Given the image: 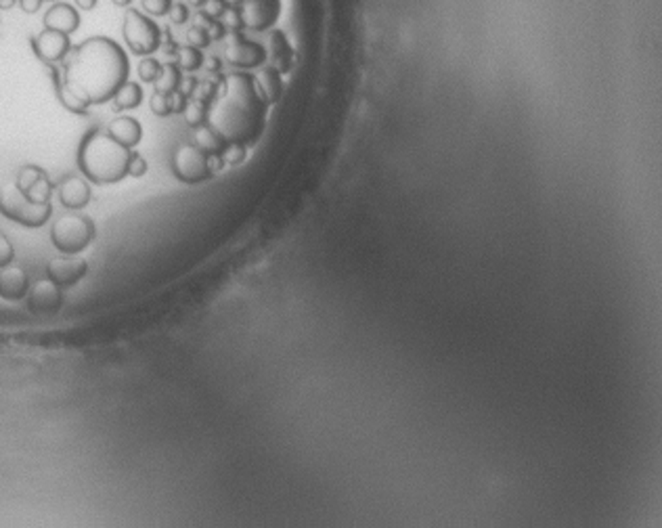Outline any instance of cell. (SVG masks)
<instances>
[{
  "instance_id": "cell-1",
  "label": "cell",
  "mask_w": 662,
  "mask_h": 528,
  "mask_svg": "<svg viewBox=\"0 0 662 528\" xmlns=\"http://www.w3.org/2000/svg\"><path fill=\"white\" fill-rule=\"evenodd\" d=\"M128 57L122 46L105 36H95L78 44L66 57L63 69L55 80L63 84L82 105H101L114 98L128 80Z\"/></svg>"
},
{
  "instance_id": "cell-2",
  "label": "cell",
  "mask_w": 662,
  "mask_h": 528,
  "mask_svg": "<svg viewBox=\"0 0 662 528\" xmlns=\"http://www.w3.org/2000/svg\"><path fill=\"white\" fill-rule=\"evenodd\" d=\"M269 103L256 88L254 75L235 71L229 73L208 105L206 124L227 142H256L264 128Z\"/></svg>"
},
{
  "instance_id": "cell-3",
  "label": "cell",
  "mask_w": 662,
  "mask_h": 528,
  "mask_svg": "<svg viewBox=\"0 0 662 528\" xmlns=\"http://www.w3.org/2000/svg\"><path fill=\"white\" fill-rule=\"evenodd\" d=\"M130 149L118 142L107 130H91L78 149V168L89 182L114 184L128 176Z\"/></svg>"
},
{
  "instance_id": "cell-4",
  "label": "cell",
  "mask_w": 662,
  "mask_h": 528,
  "mask_svg": "<svg viewBox=\"0 0 662 528\" xmlns=\"http://www.w3.org/2000/svg\"><path fill=\"white\" fill-rule=\"evenodd\" d=\"M0 214L5 218L28 226V228H38L43 226L51 214L53 205L51 203H34L30 201L15 182H7L0 186Z\"/></svg>"
},
{
  "instance_id": "cell-5",
  "label": "cell",
  "mask_w": 662,
  "mask_h": 528,
  "mask_svg": "<svg viewBox=\"0 0 662 528\" xmlns=\"http://www.w3.org/2000/svg\"><path fill=\"white\" fill-rule=\"evenodd\" d=\"M97 235L95 222L82 214H63L51 226L53 245L68 256H76L86 249Z\"/></svg>"
},
{
  "instance_id": "cell-6",
  "label": "cell",
  "mask_w": 662,
  "mask_h": 528,
  "mask_svg": "<svg viewBox=\"0 0 662 528\" xmlns=\"http://www.w3.org/2000/svg\"><path fill=\"white\" fill-rule=\"evenodd\" d=\"M122 34L126 46L141 57H149L162 46V27L156 19L147 17L139 8H128L122 23Z\"/></svg>"
},
{
  "instance_id": "cell-7",
  "label": "cell",
  "mask_w": 662,
  "mask_h": 528,
  "mask_svg": "<svg viewBox=\"0 0 662 528\" xmlns=\"http://www.w3.org/2000/svg\"><path fill=\"white\" fill-rule=\"evenodd\" d=\"M172 172L179 180L195 184L212 176L210 155L204 153L197 145H181L172 155Z\"/></svg>"
},
{
  "instance_id": "cell-8",
  "label": "cell",
  "mask_w": 662,
  "mask_h": 528,
  "mask_svg": "<svg viewBox=\"0 0 662 528\" xmlns=\"http://www.w3.org/2000/svg\"><path fill=\"white\" fill-rule=\"evenodd\" d=\"M225 57L231 65L241 67V69H252V67H260L266 61V52L264 46L258 42H250L243 38V34L233 31L227 38V48H225Z\"/></svg>"
},
{
  "instance_id": "cell-9",
  "label": "cell",
  "mask_w": 662,
  "mask_h": 528,
  "mask_svg": "<svg viewBox=\"0 0 662 528\" xmlns=\"http://www.w3.org/2000/svg\"><path fill=\"white\" fill-rule=\"evenodd\" d=\"M26 302L34 314H55L63 306V287L49 277L38 279L36 283H30Z\"/></svg>"
},
{
  "instance_id": "cell-10",
  "label": "cell",
  "mask_w": 662,
  "mask_h": 528,
  "mask_svg": "<svg viewBox=\"0 0 662 528\" xmlns=\"http://www.w3.org/2000/svg\"><path fill=\"white\" fill-rule=\"evenodd\" d=\"M241 23L248 29L264 31L275 25L281 15V0H243L239 6Z\"/></svg>"
},
{
  "instance_id": "cell-11",
  "label": "cell",
  "mask_w": 662,
  "mask_h": 528,
  "mask_svg": "<svg viewBox=\"0 0 662 528\" xmlns=\"http://www.w3.org/2000/svg\"><path fill=\"white\" fill-rule=\"evenodd\" d=\"M32 48L36 52V57L45 63H61L66 61V57L72 50V40L68 34L55 31V29H43L38 36L32 38Z\"/></svg>"
},
{
  "instance_id": "cell-12",
  "label": "cell",
  "mask_w": 662,
  "mask_h": 528,
  "mask_svg": "<svg viewBox=\"0 0 662 528\" xmlns=\"http://www.w3.org/2000/svg\"><path fill=\"white\" fill-rule=\"evenodd\" d=\"M15 184L20 191L34 203H51L53 195V182L49 180L47 172L38 166H24L17 172Z\"/></svg>"
},
{
  "instance_id": "cell-13",
  "label": "cell",
  "mask_w": 662,
  "mask_h": 528,
  "mask_svg": "<svg viewBox=\"0 0 662 528\" xmlns=\"http://www.w3.org/2000/svg\"><path fill=\"white\" fill-rule=\"evenodd\" d=\"M89 272V264L84 258H78V256H59V258H53L49 264H47V274L49 279H53L59 287H72L76 285L84 274Z\"/></svg>"
},
{
  "instance_id": "cell-14",
  "label": "cell",
  "mask_w": 662,
  "mask_h": 528,
  "mask_svg": "<svg viewBox=\"0 0 662 528\" xmlns=\"http://www.w3.org/2000/svg\"><path fill=\"white\" fill-rule=\"evenodd\" d=\"M57 195H59V201L68 210H82L91 201V184L86 178L70 174V176L61 178V182L57 186Z\"/></svg>"
},
{
  "instance_id": "cell-15",
  "label": "cell",
  "mask_w": 662,
  "mask_h": 528,
  "mask_svg": "<svg viewBox=\"0 0 662 528\" xmlns=\"http://www.w3.org/2000/svg\"><path fill=\"white\" fill-rule=\"evenodd\" d=\"M264 52H266V61L273 69H277L281 75L287 73L292 69V61H294V50H292V44L287 40V36L281 31V29H273L266 38V46H264Z\"/></svg>"
},
{
  "instance_id": "cell-16",
  "label": "cell",
  "mask_w": 662,
  "mask_h": 528,
  "mask_svg": "<svg viewBox=\"0 0 662 528\" xmlns=\"http://www.w3.org/2000/svg\"><path fill=\"white\" fill-rule=\"evenodd\" d=\"M30 277L20 266H3L0 268V298L9 302H20L28 295Z\"/></svg>"
},
{
  "instance_id": "cell-17",
  "label": "cell",
  "mask_w": 662,
  "mask_h": 528,
  "mask_svg": "<svg viewBox=\"0 0 662 528\" xmlns=\"http://www.w3.org/2000/svg\"><path fill=\"white\" fill-rule=\"evenodd\" d=\"M43 23L47 29H55L61 34H74L80 27V13L76 6L68 2H55L43 17Z\"/></svg>"
},
{
  "instance_id": "cell-18",
  "label": "cell",
  "mask_w": 662,
  "mask_h": 528,
  "mask_svg": "<svg viewBox=\"0 0 662 528\" xmlns=\"http://www.w3.org/2000/svg\"><path fill=\"white\" fill-rule=\"evenodd\" d=\"M107 132L118 140L122 142L124 147L133 149L141 142L143 138V126L139 119L130 117V115H122V117H116L110 126H107Z\"/></svg>"
},
{
  "instance_id": "cell-19",
  "label": "cell",
  "mask_w": 662,
  "mask_h": 528,
  "mask_svg": "<svg viewBox=\"0 0 662 528\" xmlns=\"http://www.w3.org/2000/svg\"><path fill=\"white\" fill-rule=\"evenodd\" d=\"M254 82H256V88L258 92L262 94V98L271 105V103H277L281 92H283V82H281V73L277 69H273L271 65L266 67H260L254 75Z\"/></svg>"
},
{
  "instance_id": "cell-20",
  "label": "cell",
  "mask_w": 662,
  "mask_h": 528,
  "mask_svg": "<svg viewBox=\"0 0 662 528\" xmlns=\"http://www.w3.org/2000/svg\"><path fill=\"white\" fill-rule=\"evenodd\" d=\"M114 107L116 109H135L143 103V88L139 82H124L118 92L114 94Z\"/></svg>"
},
{
  "instance_id": "cell-21",
  "label": "cell",
  "mask_w": 662,
  "mask_h": 528,
  "mask_svg": "<svg viewBox=\"0 0 662 528\" xmlns=\"http://www.w3.org/2000/svg\"><path fill=\"white\" fill-rule=\"evenodd\" d=\"M195 145L208 155H220L223 149L227 147V140L218 132H214L208 124H202L195 130Z\"/></svg>"
},
{
  "instance_id": "cell-22",
  "label": "cell",
  "mask_w": 662,
  "mask_h": 528,
  "mask_svg": "<svg viewBox=\"0 0 662 528\" xmlns=\"http://www.w3.org/2000/svg\"><path fill=\"white\" fill-rule=\"evenodd\" d=\"M181 80L183 78H181V67L179 65H174V63L162 65V73L156 80V90L168 94V92H172V90H176L181 86Z\"/></svg>"
},
{
  "instance_id": "cell-23",
  "label": "cell",
  "mask_w": 662,
  "mask_h": 528,
  "mask_svg": "<svg viewBox=\"0 0 662 528\" xmlns=\"http://www.w3.org/2000/svg\"><path fill=\"white\" fill-rule=\"evenodd\" d=\"M176 61H179V67L185 69V71H195L204 65V54L200 48L195 46H183L179 48V54H176Z\"/></svg>"
},
{
  "instance_id": "cell-24",
  "label": "cell",
  "mask_w": 662,
  "mask_h": 528,
  "mask_svg": "<svg viewBox=\"0 0 662 528\" xmlns=\"http://www.w3.org/2000/svg\"><path fill=\"white\" fill-rule=\"evenodd\" d=\"M185 119L189 126L193 128H200L202 124H206V117H208V103L202 101V98H191L187 101V107H185Z\"/></svg>"
},
{
  "instance_id": "cell-25",
  "label": "cell",
  "mask_w": 662,
  "mask_h": 528,
  "mask_svg": "<svg viewBox=\"0 0 662 528\" xmlns=\"http://www.w3.org/2000/svg\"><path fill=\"white\" fill-rule=\"evenodd\" d=\"M162 73V63L158 59H153L151 54L149 57H143L141 63H139V78L143 82H156Z\"/></svg>"
},
{
  "instance_id": "cell-26",
  "label": "cell",
  "mask_w": 662,
  "mask_h": 528,
  "mask_svg": "<svg viewBox=\"0 0 662 528\" xmlns=\"http://www.w3.org/2000/svg\"><path fill=\"white\" fill-rule=\"evenodd\" d=\"M55 88H57V94H59V101L63 103V107L66 109H70L72 113H80V115H84V113H89V107L86 105H82L72 92H68L66 88H63V84L61 82H57L55 80Z\"/></svg>"
},
{
  "instance_id": "cell-27",
  "label": "cell",
  "mask_w": 662,
  "mask_h": 528,
  "mask_svg": "<svg viewBox=\"0 0 662 528\" xmlns=\"http://www.w3.org/2000/svg\"><path fill=\"white\" fill-rule=\"evenodd\" d=\"M220 157H223L225 163H231V166L241 163L246 159V145L243 142H227V147L223 149Z\"/></svg>"
},
{
  "instance_id": "cell-28",
  "label": "cell",
  "mask_w": 662,
  "mask_h": 528,
  "mask_svg": "<svg viewBox=\"0 0 662 528\" xmlns=\"http://www.w3.org/2000/svg\"><path fill=\"white\" fill-rule=\"evenodd\" d=\"M210 42H212V40H210L208 31H206V29H202V27H197V25H193V27L187 31V44H189V46H195V48H206Z\"/></svg>"
},
{
  "instance_id": "cell-29",
  "label": "cell",
  "mask_w": 662,
  "mask_h": 528,
  "mask_svg": "<svg viewBox=\"0 0 662 528\" xmlns=\"http://www.w3.org/2000/svg\"><path fill=\"white\" fill-rule=\"evenodd\" d=\"M170 6H172V0H143V10L153 17L168 15Z\"/></svg>"
},
{
  "instance_id": "cell-30",
  "label": "cell",
  "mask_w": 662,
  "mask_h": 528,
  "mask_svg": "<svg viewBox=\"0 0 662 528\" xmlns=\"http://www.w3.org/2000/svg\"><path fill=\"white\" fill-rule=\"evenodd\" d=\"M151 111L156 113V115H168V113H172V109H170V101H168V94H164V92H153L151 94Z\"/></svg>"
},
{
  "instance_id": "cell-31",
  "label": "cell",
  "mask_w": 662,
  "mask_h": 528,
  "mask_svg": "<svg viewBox=\"0 0 662 528\" xmlns=\"http://www.w3.org/2000/svg\"><path fill=\"white\" fill-rule=\"evenodd\" d=\"M15 260V249L11 245V241L7 239V235L0 230V268L9 266Z\"/></svg>"
},
{
  "instance_id": "cell-32",
  "label": "cell",
  "mask_w": 662,
  "mask_h": 528,
  "mask_svg": "<svg viewBox=\"0 0 662 528\" xmlns=\"http://www.w3.org/2000/svg\"><path fill=\"white\" fill-rule=\"evenodd\" d=\"M220 21H223L225 27H229V29H233V31H237L239 27H243V23H241V13H239L237 6H227V10L223 13Z\"/></svg>"
},
{
  "instance_id": "cell-33",
  "label": "cell",
  "mask_w": 662,
  "mask_h": 528,
  "mask_svg": "<svg viewBox=\"0 0 662 528\" xmlns=\"http://www.w3.org/2000/svg\"><path fill=\"white\" fill-rule=\"evenodd\" d=\"M168 19H170L174 25H183V23L189 19V6H187V4H183V2L172 4V6H170V10H168Z\"/></svg>"
},
{
  "instance_id": "cell-34",
  "label": "cell",
  "mask_w": 662,
  "mask_h": 528,
  "mask_svg": "<svg viewBox=\"0 0 662 528\" xmlns=\"http://www.w3.org/2000/svg\"><path fill=\"white\" fill-rule=\"evenodd\" d=\"M145 172H147V161H145V157H143V155H139V153H130V161H128V176L139 178V176H143Z\"/></svg>"
},
{
  "instance_id": "cell-35",
  "label": "cell",
  "mask_w": 662,
  "mask_h": 528,
  "mask_svg": "<svg viewBox=\"0 0 662 528\" xmlns=\"http://www.w3.org/2000/svg\"><path fill=\"white\" fill-rule=\"evenodd\" d=\"M227 2L225 0H206V4H204V13L206 15H210L212 19H220L223 17V13L227 10Z\"/></svg>"
},
{
  "instance_id": "cell-36",
  "label": "cell",
  "mask_w": 662,
  "mask_h": 528,
  "mask_svg": "<svg viewBox=\"0 0 662 528\" xmlns=\"http://www.w3.org/2000/svg\"><path fill=\"white\" fill-rule=\"evenodd\" d=\"M168 101H170V109H172V113H183L185 111V107H187V96L176 88V90H172V92H168Z\"/></svg>"
},
{
  "instance_id": "cell-37",
  "label": "cell",
  "mask_w": 662,
  "mask_h": 528,
  "mask_svg": "<svg viewBox=\"0 0 662 528\" xmlns=\"http://www.w3.org/2000/svg\"><path fill=\"white\" fill-rule=\"evenodd\" d=\"M206 31H208L210 40H223V38L227 36V27H225V25H223V21H218V19H214V21H212V25H210Z\"/></svg>"
},
{
  "instance_id": "cell-38",
  "label": "cell",
  "mask_w": 662,
  "mask_h": 528,
  "mask_svg": "<svg viewBox=\"0 0 662 528\" xmlns=\"http://www.w3.org/2000/svg\"><path fill=\"white\" fill-rule=\"evenodd\" d=\"M195 88H197V80L195 78H187V80H181V86H179V90L189 98L193 92H195Z\"/></svg>"
},
{
  "instance_id": "cell-39",
  "label": "cell",
  "mask_w": 662,
  "mask_h": 528,
  "mask_svg": "<svg viewBox=\"0 0 662 528\" xmlns=\"http://www.w3.org/2000/svg\"><path fill=\"white\" fill-rule=\"evenodd\" d=\"M20 6H22V10L24 13H38L40 10V6H43V0H20Z\"/></svg>"
},
{
  "instance_id": "cell-40",
  "label": "cell",
  "mask_w": 662,
  "mask_h": 528,
  "mask_svg": "<svg viewBox=\"0 0 662 528\" xmlns=\"http://www.w3.org/2000/svg\"><path fill=\"white\" fill-rule=\"evenodd\" d=\"M97 6V0H76V8H82V10H93Z\"/></svg>"
},
{
  "instance_id": "cell-41",
  "label": "cell",
  "mask_w": 662,
  "mask_h": 528,
  "mask_svg": "<svg viewBox=\"0 0 662 528\" xmlns=\"http://www.w3.org/2000/svg\"><path fill=\"white\" fill-rule=\"evenodd\" d=\"M218 67H220L218 57H210V59H206V69H210V71H218Z\"/></svg>"
},
{
  "instance_id": "cell-42",
  "label": "cell",
  "mask_w": 662,
  "mask_h": 528,
  "mask_svg": "<svg viewBox=\"0 0 662 528\" xmlns=\"http://www.w3.org/2000/svg\"><path fill=\"white\" fill-rule=\"evenodd\" d=\"M15 2H17V0H0V10H9V8H13V6H15Z\"/></svg>"
},
{
  "instance_id": "cell-43",
  "label": "cell",
  "mask_w": 662,
  "mask_h": 528,
  "mask_svg": "<svg viewBox=\"0 0 662 528\" xmlns=\"http://www.w3.org/2000/svg\"><path fill=\"white\" fill-rule=\"evenodd\" d=\"M206 4V0H189V6H195V8H202Z\"/></svg>"
},
{
  "instance_id": "cell-44",
  "label": "cell",
  "mask_w": 662,
  "mask_h": 528,
  "mask_svg": "<svg viewBox=\"0 0 662 528\" xmlns=\"http://www.w3.org/2000/svg\"><path fill=\"white\" fill-rule=\"evenodd\" d=\"M112 2H114L116 6H130L133 0H112Z\"/></svg>"
},
{
  "instance_id": "cell-45",
  "label": "cell",
  "mask_w": 662,
  "mask_h": 528,
  "mask_svg": "<svg viewBox=\"0 0 662 528\" xmlns=\"http://www.w3.org/2000/svg\"><path fill=\"white\" fill-rule=\"evenodd\" d=\"M225 2H227L229 6H237V8H239V6L243 4V0H225Z\"/></svg>"
},
{
  "instance_id": "cell-46",
  "label": "cell",
  "mask_w": 662,
  "mask_h": 528,
  "mask_svg": "<svg viewBox=\"0 0 662 528\" xmlns=\"http://www.w3.org/2000/svg\"><path fill=\"white\" fill-rule=\"evenodd\" d=\"M43 2H53V4H55V2H59V0H43Z\"/></svg>"
}]
</instances>
